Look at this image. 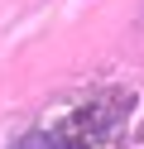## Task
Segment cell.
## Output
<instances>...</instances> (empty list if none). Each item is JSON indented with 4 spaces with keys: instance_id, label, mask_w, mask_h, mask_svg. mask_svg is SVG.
Returning <instances> with one entry per match:
<instances>
[{
    "instance_id": "obj_1",
    "label": "cell",
    "mask_w": 144,
    "mask_h": 149,
    "mask_svg": "<svg viewBox=\"0 0 144 149\" xmlns=\"http://www.w3.org/2000/svg\"><path fill=\"white\" fill-rule=\"evenodd\" d=\"M82 111H77V120H67V125L58 130H29V135H19L10 149H82Z\"/></svg>"
}]
</instances>
